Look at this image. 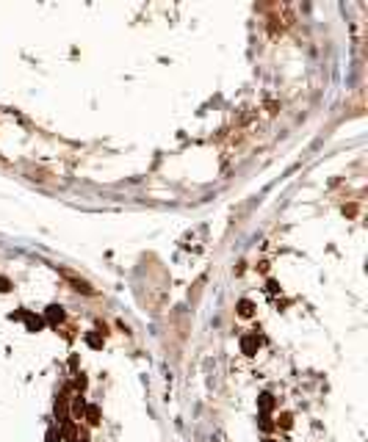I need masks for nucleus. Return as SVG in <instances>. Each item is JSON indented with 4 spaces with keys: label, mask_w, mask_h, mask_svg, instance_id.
Listing matches in <instances>:
<instances>
[{
    "label": "nucleus",
    "mask_w": 368,
    "mask_h": 442,
    "mask_svg": "<svg viewBox=\"0 0 368 442\" xmlns=\"http://www.w3.org/2000/svg\"><path fill=\"white\" fill-rule=\"evenodd\" d=\"M241 315H252V310H249V301H241Z\"/></svg>",
    "instance_id": "obj_2"
},
{
    "label": "nucleus",
    "mask_w": 368,
    "mask_h": 442,
    "mask_svg": "<svg viewBox=\"0 0 368 442\" xmlns=\"http://www.w3.org/2000/svg\"><path fill=\"white\" fill-rule=\"evenodd\" d=\"M61 274H64V279H67L69 285H72V290H77V293H86V296H95V288H92V285H89L86 279L75 276L72 271H61Z\"/></svg>",
    "instance_id": "obj_1"
}]
</instances>
